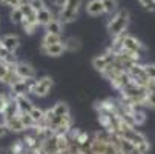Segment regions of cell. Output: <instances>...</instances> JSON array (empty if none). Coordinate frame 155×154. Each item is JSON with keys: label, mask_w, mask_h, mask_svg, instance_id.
Here are the masks:
<instances>
[{"label": "cell", "mask_w": 155, "mask_h": 154, "mask_svg": "<svg viewBox=\"0 0 155 154\" xmlns=\"http://www.w3.org/2000/svg\"><path fill=\"white\" fill-rule=\"evenodd\" d=\"M129 22H130V15L127 9H120L115 14L110 15L109 22H107V33L114 37L123 36L126 34V29L129 26Z\"/></svg>", "instance_id": "obj_1"}, {"label": "cell", "mask_w": 155, "mask_h": 154, "mask_svg": "<svg viewBox=\"0 0 155 154\" xmlns=\"http://www.w3.org/2000/svg\"><path fill=\"white\" fill-rule=\"evenodd\" d=\"M83 5V0H66L64 6L58 11V19L63 25L72 23L78 17V11Z\"/></svg>", "instance_id": "obj_2"}, {"label": "cell", "mask_w": 155, "mask_h": 154, "mask_svg": "<svg viewBox=\"0 0 155 154\" xmlns=\"http://www.w3.org/2000/svg\"><path fill=\"white\" fill-rule=\"evenodd\" d=\"M52 86H54V80L51 76H43L40 79H35L34 82V86H32V90H31V94L35 96V97H46L51 90H52Z\"/></svg>", "instance_id": "obj_3"}, {"label": "cell", "mask_w": 155, "mask_h": 154, "mask_svg": "<svg viewBox=\"0 0 155 154\" xmlns=\"http://www.w3.org/2000/svg\"><path fill=\"white\" fill-rule=\"evenodd\" d=\"M118 37H120V42H121V50L129 51V53H135V54H140V56H143V53L146 51V46L137 37L130 36V34H123V36H118Z\"/></svg>", "instance_id": "obj_4"}, {"label": "cell", "mask_w": 155, "mask_h": 154, "mask_svg": "<svg viewBox=\"0 0 155 154\" xmlns=\"http://www.w3.org/2000/svg\"><path fill=\"white\" fill-rule=\"evenodd\" d=\"M114 62H115V54H114L112 51L107 50L106 53L98 54V56H95V57L92 59V67H94V70H97L100 74H103Z\"/></svg>", "instance_id": "obj_5"}, {"label": "cell", "mask_w": 155, "mask_h": 154, "mask_svg": "<svg viewBox=\"0 0 155 154\" xmlns=\"http://www.w3.org/2000/svg\"><path fill=\"white\" fill-rule=\"evenodd\" d=\"M15 71L18 79L28 80V79H35V68L28 62H17L15 63Z\"/></svg>", "instance_id": "obj_6"}, {"label": "cell", "mask_w": 155, "mask_h": 154, "mask_svg": "<svg viewBox=\"0 0 155 154\" xmlns=\"http://www.w3.org/2000/svg\"><path fill=\"white\" fill-rule=\"evenodd\" d=\"M0 40H2L3 46H5L11 54H15L17 50L20 48V37L15 36V34H6V36H3L2 39H0Z\"/></svg>", "instance_id": "obj_7"}, {"label": "cell", "mask_w": 155, "mask_h": 154, "mask_svg": "<svg viewBox=\"0 0 155 154\" xmlns=\"http://www.w3.org/2000/svg\"><path fill=\"white\" fill-rule=\"evenodd\" d=\"M124 111H129L130 113L132 119H134L135 126H141V125L146 123V111H144L143 106H134V108H130V109H124Z\"/></svg>", "instance_id": "obj_8"}, {"label": "cell", "mask_w": 155, "mask_h": 154, "mask_svg": "<svg viewBox=\"0 0 155 154\" xmlns=\"http://www.w3.org/2000/svg\"><path fill=\"white\" fill-rule=\"evenodd\" d=\"M14 100H15V103H17V106H18V111H20V113H31L32 108L35 106V105L32 103V100L28 97V94L17 96V97H14Z\"/></svg>", "instance_id": "obj_9"}, {"label": "cell", "mask_w": 155, "mask_h": 154, "mask_svg": "<svg viewBox=\"0 0 155 154\" xmlns=\"http://www.w3.org/2000/svg\"><path fill=\"white\" fill-rule=\"evenodd\" d=\"M40 50H41L43 54H46L49 57H60V56H63L66 53L63 42L61 43H55V45H51V46H40Z\"/></svg>", "instance_id": "obj_10"}, {"label": "cell", "mask_w": 155, "mask_h": 154, "mask_svg": "<svg viewBox=\"0 0 155 154\" xmlns=\"http://www.w3.org/2000/svg\"><path fill=\"white\" fill-rule=\"evenodd\" d=\"M86 12L89 15H101L106 14L104 12V5H103V0H89L86 5Z\"/></svg>", "instance_id": "obj_11"}, {"label": "cell", "mask_w": 155, "mask_h": 154, "mask_svg": "<svg viewBox=\"0 0 155 154\" xmlns=\"http://www.w3.org/2000/svg\"><path fill=\"white\" fill-rule=\"evenodd\" d=\"M6 126H8V129H9V133H17V134H18V133H25V131H26L23 122H21V119H20V114L15 116V117L8 119V120H6Z\"/></svg>", "instance_id": "obj_12"}, {"label": "cell", "mask_w": 155, "mask_h": 154, "mask_svg": "<svg viewBox=\"0 0 155 154\" xmlns=\"http://www.w3.org/2000/svg\"><path fill=\"white\" fill-rule=\"evenodd\" d=\"M51 111L54 116L57 117H64V116H69L71 114V109L68 106V103H64V102H57L52 108H51Z\"/></svg>", "instance_id": "obj_13"}, {"label": "cell", "mask_w": 155, "mask_h": 154, "mask_svg": "<svg viewBox=\"0 0 155 154\" xmlns=\"http://www.w3.org/2000/svg\"><path fill=\"white\" fill-rule=\"evenodd\" d=\"M61 31H63V23L60 22L58 17H54L49 23L45 26V33H51V34H58V36H61Z\"/></svg>", "instance_id": "obj_14"}, {"label": "cell", "mask_w": 155, "mask_h": 154, "mask_svg": "<svg viewBox=\"0 0 155 154\" xmlns=\"http://www.w3.org/2000/svg\"><path fill=\"white\" fill-rule=\"evenodd\" d=\"M52 19H54L52 11L48 9V8H45V9H41V11L37 12V22H38V25H41V26H46Z\"/></svg>", "instance_id": "obj_15"}, {"label": "cell", "mask_w": 155, "mask_h": 154, "mask_svg": "<svg viewBox=\"0 0 155 154\" xmlns=\"http://www.w3.org/2000/svg\"><path fill=\"white\" fill-rule=\"evenodd\" d=\"M63 42V37L58 36V34H51V33H45L41 39V46H51V45H55V43H61Z\"/></svg>", "instance_id": "obj_16"}, {"label": "cell", "mask_w": 155, "mask_h": 154, "mask_svg": "<svg viewBox=\"0 0 155 154\" xmlns=\"http://www.w3.org/2000/svg\"><path fill=\"white\" fill-rule=\"evenodd\" d=\"M64 43V50L66 51H69V53H74V51H78L80 46H81V43L77 37H68L66 40H63Z\"/></svg>", "instance_id": "obj_17"}, {"label": "cell", "mask_w": 155, "mask_h": 154, "mask_svg": "<svg viewBox=\"0 0 155 154\" xmlns=\"http://www.w3.org/2000/svg\"><path fill=\"white\" fill-rule=\"evenodd\" d=\"M21 26H23V29H25L26 34H34L35 29L38 28L37 17H34V19H25L23 22H21Z\"/></svg>", "instance_id": "obj_18"}, {"label": "cell", "mask_w": 155, "mask_h": 154, "mask_svg": "<svg viewBox=\"0 0 155 154\" xmlns=\"http://www.w3.org/2000/svg\"><path fill=\"white\" fill-rule=\"evenodd\" d=\"M3 114H5L6 120H8V119H11V117H15V116H18V114H20V111H18V106H17V103H15L14 97H11V100H9V103H8L6 109L3 111Z\"/></svg>", "instance_id": "obj_19"}, {"label": "cell", "mask_w": 155, "mask_h": 154, "mask_svg": "<svg viewBox=\"0 0 155 154\" xmlns=\"http://www.w3.org/2000/svg\"><path fill=\"white\" fill-rule=\"evenodd\" d=\"M9 151H11V154H23V152L26 151V145H25L23 139L14 140V142L11 143V146H9Z\"/></svg>", "instance_id": "obj_20"}, {"label": "cell", "mask_w": 155, "mask_h": 154, "mask_svg": "<svg viewBox=\"0 0 155 154\" xmlns=\"http://www.w3.org/2000/svg\"><path fill=\"white\" fill-rule=\"evenodd\" d=\"M9 19H11V22H12L14 25H21V22H23L25 17H23V12H21L20 6L11 9V12H9Z\"/></svg>", "instance_id": "obj_21"}, {"label": "cell", "mask_w": 155, "mask_h": 154, "mask_svg": "<svg viewBox=\"0 0 155 154\" xmlns=\"http://www.w3.org/2000/svg\"><path fill=\"white\" fill-rule=\"evenodd\" d=\"M20 119H21V122H23V125H25L26 131H28V129H34V128H35V122H34V119L31 117V114H29V113H20Z\"/></svg>", "instance_id": "obj_22"}, {"label": "cell", "mask_w": 155, "mask_h": 154, "mask_svg": "<svg viewBox=\"0 0 155 154\" xmlns=\"http://www.w3.org/2000/svg\"><path fill=\"white\" fill-rule=\"evenodd\" d=\"M103 5H104L106 14H115L117 6H118V0H103Z\"/></svg>", "instance_id": "obj_23"}, {"label": "cell", "mask_w": 155, "mask_h": 154, "mask_svg": "<svg viewBox=\"0 0 155 154\" xmlns=\"http://www.w3.org/2000/svg\"><path fill=\"white\" fill-rule=\"evenodd\" d=\"M143 68H144L146 77H147L149 80H153V79H155V63H144Z\"/></svg>", "instance_id": "obj_24"}, {"label": "cell", "mask_w": 155, "mask_h": 154, "mask_svg": "<svg viewBox=\"0 0 155 154\" xmlns=\"http://www.w3.org/2000/svg\"><path fill=\"white\" fill-rule=\"evenodd\" d=\"M29 5L32 6V9H34L35 12H38V11H41V9L48 8L46 3H45V0H29Z\"/></svg>", "instance_id": "obj_25"}, {"label": "cell", "mask_w": 155, "mask_h": 154, "mask_svg": "<svg viewBox=\"0 0 155 154\" xmlns=\"http://www.w3.org/2000/svg\"><path fill=\"white\" fill-rule=\"evenodd\" d=\"M138 2L146 11H150V12L155 11V0H138Z\"/></svg>", "instance_id": "obj_26"}, {"label": "cell", "mask_w": 155, "mask_h": 154, "mask_svg": "<svg viewBox=\"0 0 155 154\" xmlns=\"http://www.w3.org/2000/svg\"><path fill=\"white\" fill-rule=\"evenodd\" d=\"M9 100H11V96H9V94H8V96H6V94H0V113H3L5 109H6Z\"/></svg>", "instance_id": "obj_27"}, {"label": "cell", "mask_w": 155, "mask_h": 154, "mask_svg": "<svg viewBox=\"0 0 155 154\" xmlns=\"http://www.w3.org/2000/svg\"><path fill=\"white\" fill-rule=\"evenodd\" d=\"M8 70H9V65L0 60V82H2V83H3L6 74H8Z\"/></svg>", "instance_id": "obj_28"}, {"label": "cell", "mask_w": 155, "mask_h": 154, "mask_svg": "<svg viewBox=\"0 0 155 154\" xmlns=\"http://www.w3.org/2000/svg\"><path fill=\"white\" fill-rule=\"evenodd\" d=\"M0 3H3L6 6H11V9H12V8L20 6L21 3H23V0H0Z\"/></svg>", "instance_id": "obj_29"}, {"label": "cell", "mask_w": 155, "mask_h": 154, "mask_svg": "<svg viewBox=\"0 0 155 154\" xmlns=\"http://www.w3.org/2000/svg\"><path fill=\"white\" fill-rule=\"evenodd\" d=\"M146 108L155 109V93H147V99H146Z\"/></svg>", "instance_id": "obj_30"}, {"label": "cell", "mask_w": 155, "mask_h": 154, "mask_svg": "<svg viewBox=\"0 0 155 154\" xmlns=\"http://www.w3.org/2000/svg\"><path fill=\"white\" fill-rule=\"evenodd\" d=\"M51 3H52V6L57 9V11H60L63 6H64V3H66V0H51Z\"/></svg>", "instance_id": "obj_31"}, {"label": "cell", "mask_w": 155, "mask_h": 154, "mask_svg": "<svg viewBox=\"0 0 155 154\" xmlns=\"http://www.w3.org/2000/svg\"><path fill=\"white\" fill-rule=\"evenodd\" d=\"M146 91H147V93H155V79L147 82V85H146Z\"/></svg>", "instance_id": "obj_32"}, {"label": "cell", "mask_w": 155, "mask_h": 154, "mask_svg": "<svg viewBox=\"0 0 155 154\" xmlns=\"http://www.w3.org/2000/svg\"><path fill=\"white\" fill-rule=\"evenodd\" d=\"M8 133H9L8 126H6V125H0V139H2V137H5Z\"/></svg>", "instance_id": "obj_33"}, {"label": "cell", "mask_w": 155, "mask_h": 154, "mask_svg": "<svg viewBox=\"0 0 155 154\" xmlns=\"http://www.w3.org/2000/svg\"><path fill=\"white\" fill-rule=\"evenodd\" d=\"M0 154H11L9 148H0Z\"/></svg>", "instance_id": "obj_34"}]
</instances>
